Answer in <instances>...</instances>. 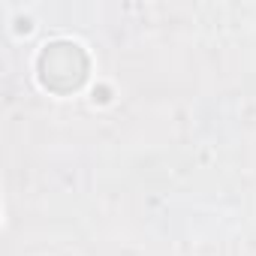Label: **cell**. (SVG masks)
Listing matches in <instances>:
<instances>
[{
  "mask_svg": "<svg viewBox=\"0 0 256 256\" xmlns=\"http://www.w3.org/2000/svg\"><path fill=\"white\" fill-rule=\"evenodd\" d=\"M36 72H40L42 88L54 94H72L88 78V54L82 52L78 42H70V40L48 42L40 52Z\"/></svg>",
  "mask_w": 256,
  "mask_h": 256,
  "instance_id": "obj_1",
  "label": "cell"
}]
</instances>
